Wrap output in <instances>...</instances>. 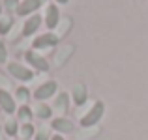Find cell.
<instances>
[{
  "label": "cell",
  "instance_id": "9a60e30c",
  "mask_svg": "<svg viewBox=\"0 0 148 140\" xmlns=\"http://www.w3.org/2000/svg\"><path fill=\"white\" fill-rule=\"evenodd\" d=\"M19 129H21V127L17 125V122H15V120H8V122L4 123V131H6L8 137H15V135L19 133Z\"/></svg>",
  "mask_w": 148,
  "mask_h": 140
},
{
  "label": "cell",
  "instance_id": "6da1fadb",
  "mask_svg": "<svg viewBox=\"0 0 148 140\" xmlns=\"http://www.w3.org/2000/svg\"><path fill=\"white\" fill-rule=\"evenodd\" d=\"M105 114V105L103 101H96L94 105H92V108L86 112V114L81 118V127H94L96 123H99V120L103 118Z\"/></svg>",
  "mask_w": 148,
  "mask_h": 140
},
{
  "label": "cell",
  "instance_id": "8992f818",
  "mask_svg": "<svg viewBox=\"0 0 148 140\" xmlns=\"http://www.w3.org/2000/svg\"><path fill=\"white\" fill-rule=\"evenodd\" d=\"M43 21H45V26H47L49 30H54L58 26V22H60V10H58L56 4H47Z\"/></svg>",
  "mask_w": 148,
  "mask_h": 140
},
{
  "label": "cell",
  "instance_id": "ba28073f",
  "mask_svg": "<svg viewBox=\"0 0 148 140\" xmlns=\"http://www.w3.org/2000/svg\"><path fill=\"white\" fill-rule=\"evenodd\" d=\"M41 22H43V19H41L38 13L30 15V17L25 21V24H23V36H25V37H30L32 34H36L38 30H40Z\"/></svg>",
  "mask_w": 148,
  "mask_h": 140
},
{
  "label": "cell",
  "instance_id": "7c38bea8",
  "mask_svg": "<svg viewBox=\"0 0 148 140\" xmlns=\"http://www.w3.org/2000/svg\"><path fill=\"white\" fill-rule=\"evenodd\" d=\"M32 118H34V110L30 107H26V105H23V107L17 108V120L23 123H32Z\"/></svg>",
  "mask_w": 148,
  "mask_h": 140
},
{
  "label": "cell",
  "instance_id": "2e32d148",
  "mask_svg": "<svg viewBox=\"0 0 148 140\" xmlns=\"http://www.w3.org/2000/svg\"><path fill=\"white\" fill-rule=\"evenodd\" d=\"M19 133H21L23 138H32L34 133H36V127H34L32 123H23L21 129H19Z\"/></svg>",
  "mask_w": 148,
  "mask_h": 140
},
{
  "label": "cell",
  "instance_id": "d6986e66",
  "mask_svg": "<svg viewBox=\"0 0 148 140\" xmlns=\"http://www.w3.org/2000/svg\"><path fill=\"white\" fill-rule=\"evenodd\" d=\"M19 0H2V6H4V10H8V11H17V7H19Z\"/></svg>",
  "mask_w": 148,
  "mask_h": 140
},
{
  "label": "cell",
  "instance_id": "44dd1931",
  "mask_svg": "<svg viewBox=\"0 0 148 140\" xmlns=\"http://www.w3.org/2000/svg\"><path fill=\"white\" fill-rule=\"evenodd\" d=\"M36 140H49V135H47V131H45V129L38 131V135H36Z\"/></svg>",
  "mask_w": 148,
  "mask_h": 140
},
{
  "label": "cell",
  "instance_id": "8fae6325",
  "mask_svg": "<svg viewBox=\"0 0 148 140\" xmlns=\"http://www.w3.org/2000/svg\"><path fill=\"white\" fill-rule=\"evenodd\" d=\"M73 103L77 107L86 103V88H84V84H75V88H73Z\"/></svg>",
  "mask_w": 148,
  "mask_h": 140
},
{
  "label": "cell",
  "instance_id": "3957f363",
  "mask_svg": "<svg viewBox=\"0 0 148 140\" xmlns=\"http://www.w3.org/2000/svg\"><path fill=\"white\" fill-rule=\"evenodd\" d=\"M56 80H47V82H43L41 86L36 88V92H34V99L40 101V103H43L45 99H49V97H53L54 93H56Z\"/></svg>",
  "mask_w": 148,
  "mask_h": 140
},
{
  "label": "cell",
  "instance_id": "4fadbf2b",
  "mask_svg": "<svg viewBox=\"0 0 148 140\" xmlns=\"http://www.w3.org/2000/svg\"><path fill=\"white\" fill-rule=\"evenodd\" d=\"M13 26V17L11 15H0V36H6Z\"/></svg>",
  "mask_w": 148,
  "mask_h": 140
},
{
  "label": "cell",
  "instance_id": "ffe728a7",
  "mask_svg": "<svg viewBox=\"0 0 148 140\" xmlns=\"http://www.w3.org/2000/svg\"><path fill=\"white\" fill-rule=\"evenodd\" d=\"M8 62V49L4 45V41L0 39V64H6Z\"/></svg>",
  "mask_w": 148,
  "mask_h": 140
},
{
  "label": "cell",
  "instance_id": "d4e9b609",
  "mask_svg": "<svg viewBox=\"0 0 148 140\" xmlns=\"http://www.w3.org/2000/svg\"><path fill=\"white\" fill-rule=\"evenodd\" d=\"M0 138H2V129H0Z\"/></svg>",
  "mask_w": 148,
  "mask_h": 140
},
{
  "label": "cell",
  "instance_id": "7402d4cb",
  "mask_svg": "<svg viewBox=\"0 0 148 140\" xmlns=\"http://www.w3.org/2000/svg\"><path fill=\"white\" fill-rule=\"evenodd\" d=\"M51 140H66L64 135H54V137H51Z\"/></svg>",
  "mask_w": 148,
  "mask_h": 140
},
{
  "label": "cell",
  "instance_id": "5bb4252c",
  "mask_svg": "<svg viewBox=\"0 0 148 140\" xmlns=\"http://www.w3.org/2000/svg\"><path fill=\"white\" fill-rule=\"evenodd\" d=\"M34 114H36L40 120H49L51 116H53V108L47 107V105H43V103H40L36 108H34Z\"/></svg>",
  "mask_w": 148,
  "mask_h": 140
},
{
  "label": "cell",
  "instance_id": "30bf717a",
  "mask_svg": "<svg viewBox=\"0 0 148 140\" xmlns=\"http://www.w3.org/2000/svg\"><path fill=\"white\" fill-rule=\"evenodd\" d=\"M51 127H53L54 131H56L58 135H68V133H73V129H75V125H73L71 122H69L68 118H54L53 122H51Z\"/></svg>",
  "mask_w": 148,
  "mask_h": 140
},
{
  "label": "cell",
  "instance_id": "cb8c5ba5",
  "mask_svg": "<svg viewBox=\"0 0 148 140\" xmlns=\"http://www.w3.org/2000/svg\"><path fill=\"white\" fill-rule=\"evenodd\" d=\"M2 7H4V6H2V2H0V15H2Z\"/></svg>",
  "mask_w": 148,
  "mask_h": 140
},
{
  "label": "cell",
  "instance_id": "5b68a950",
  "mask_svg": "<svg viewBox=\"0 0 148 140\" xmlns=\"http://www.w3.org/2000/svg\"><path fill=\"white\" fill-rule=\"evenodd\" d=\"M25 60L32 65V69H38V71H49V62L45 60L41 54H38L36 50H26L25 52Z\"/></svg>",
  "mask_w": 148,
  "mask_h": 140
},
{
  "label": "cell",
  "instance_id": "603a6c76",
  "mask_svg": "<svg viewBox=\"0 0 148 140\" xmlns=\"http://www.w3.org/2000/svg\"><path fill=\"white\" fill-rule=\"evenodd\" d=\"M54 2H56V4H68L69 0H54Z\"/></svg>",
  "mask_w": 148,
  "mask_h": 140
},
{
  "label": "cell",
  "instance_id": "e0dca14e",
  "mask_svg": "<svg viewBox=\"0 0 148 140\" xmlns=\"http://www.w3.org/2000/svg\"><path fill=\"white\" fill-rule=\"evenodd\" d=\"M15 97H17V101H21V103H26V101L30 99V90L25 86H19L17 92H15Z\"/></svg>",
  "mask_w": 148,
  "mask_h": 140
},
{
  "label": "cell",
  "instance_id": "277c9868",
  "mask_svg": "<svg viewBox=\"0 0 148 140\" xmlns=\"http://www.w3.org/2000/svg\"><path fill=\"white\" fill-rule=\"evenodd\" d=\"M45 2H47V0H23L17 7V15L19 17H26V15L30 17V15L36 13Z\"/></svg>",
  "mask_w": 148,
  "mask_h": 140
},
{
  "label": "cell",
  "instance_id": "7a4b0ae2",
  "mask_svg": "<svg viewBox=\"0 0 148 140\" xmlns=\"http://www.w3.org/2000/svg\"><path fill=\"white\" fill-rule=\"evenodd\" d=\"M8 73H10L13 79L21 80V82H28V80L34 79V71H32V69H28L26 65L17 64V62H11V64H8Z\"/></svg>",
  "mask_w": 148,
  "mask_h": 140
},
{
  "label": "cell",
  "instance_id": "9c48e42d",
  "mask_svg": "<svg viewBox=\"0 0 148 140\" xmlns=\"http://www.w3.org/2000/svg\"><path fill=\"white\" fill-rule=\"evenodd\" d=\"M0 108H2L6 114H13L17 110V105H15V99L8 90H2L0 88Z\"/></svg>",
  "mask_w": 148,
  "mask_h": 140
},
{
  "label": "cell",
  "instance_id": "ac0fdd59",
  "mask_svg": "<svg viewBox=\"0 0 148 140\" xmlns=\"http://www.w3.org/2000/svg\"><path fill=\"white\" fill-rule=\"evenodd\" d=\"M56 108H58V110H62V112L68 110V93L62 92L60 95L56 97Z\"/></svg>",
  "mask_w": 148,
  "mask_h": 140
},
{
  "label": "cell",
  "instance_id": "52a82bcc",
  "mask_svg": "<svg viewBox=\"0 0 148 140\" xmlns=\"http://www.w3.org/2000/svg\"><path fill=\"white\" fill-rule=\"evenodd\" d=\"M56 43H58V36H54L53 32H47V34L38 36L36 39L32 41V47L36 50H41V49H51V47H54Z\"/></svg>",
  "mask_w": 148,
  "mask_h": 140
}]
</instances>
